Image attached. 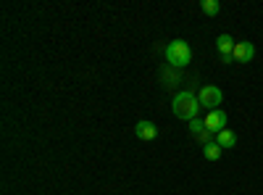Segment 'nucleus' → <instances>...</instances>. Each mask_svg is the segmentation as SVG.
<instances>
[{"instance_id": "1", "label": "nucleus", "mask_w": 263, "mask_h": 195, "mask_svg": "<svg viewBox=\"0 0 263 195\" xmlns=\"http://www.w3.org/2000/svg\"><path fill=\"white\" fill-rule=\"evenodd\" d=\"M171 108H174V116H177V119H182V121H192V119H197V114H200V108H203V105H200V100H197L195 93L184 90V93H179L177 98H174Z\"/></svg>"}, {"instance_id": "2", "label": "nucleus", "mask_w": 263, "mask_h": 195, "mask_svg": "<svg viewBox=\"0 0 263 195\" xmlns=\"http://www.w3.org/2000/svg\"><path fill=\"white\" fill-rule=\"evenodd\" d=\"M166 61L171 69H184L187 63L192 61V50H190V42L184 40H171L166 45Z\"/></svg>"}, {"instance_id": "3", "label": "nucleus", "mask_w": 263, "mask_h": 195, "mask_svg": "<svg viewBox=\"0 0 263 195\" xmlns=\"http://www.w3.org/2000/svg\"><path fill=\"white\" fill-rule=\"evenodd\" d=\"M197 100H200V105H205L208 111H216L224 100V93H221V87H216V84H203L200 93H197Z\"/></svg>"}, {"instance_id": "4", "label": "nucleus", "mask_w": 263, "mask_h": 195, "mask_svg": "<svg viewBox=\"0 0 263 195\" xmlns=\"http://www.w3.org/2000/svg\"><path fill=\"white\" fill-rule=\"evenodd\" d=\"M205 127L211 135H218L227 129V111H221V108H216V111H208L205 114Z\"/></svg>"}, {"instance_id": "5", "label": "nucleus", "mask_w": 263, "mask_h": 195, "mask_svg": "<svg viewBox=\"0 0 263 195\" xmlns=\"http://www.w3.org/2000/svg\"><path fill=\"white\" fill-rule=\"evenodd\" d=\"M232 58H234L237 63H250V61L255 58V48H253V42H248V40L234 42V53H232Z\"/></svg>"}, {"instance_id": "6", "label": "nucleus", "mask_w": 263, "mask_h": 195, "mask_svg": "<svg viewBox=\"0 0 263 195\" xmlns=\"http://www.w3.org/2000/svg\"><path fill=\"white\" fill-rule=\"evenodd\" d=\"M190 132H192V137H195V140H200L203 145L213 143V135L208 132L205 121H200V119H192V121H190Z\"/></svg>"}, {"instance_id": "7", "label": "nucleus", "mask_w": 263, "mask_h": 195, "mask_svg": "<svg viewBox=\"0 0 263 195\" xmlns=\"http://www.w3.org/2000/svg\"><path fill=\"white\" fill-rule=\"evenodd\" d=\"M216 48H218V53H221V61H224V63L234 61V58H232V53H234V40H232L229 34H218V37H216Z\"/></svg>"}, {"instance_id": "8", "label": "nucleus", "mask_w": 263, "mask_h": 195, "mask_svg": "<svg viewBox=\"0 0 263 195\" xmlns=\"http://www.w3.org/2000/svg\"><path fill=\"white\" fill-rule=\"evenodd\" d=\"M135 135H137L140 140H156V135H158V127L153 124V121H137V127H135Z\"/></svg>"}, {"instance_id": "9", "label": "nucleus", "mask_w": 263, "mask_h": 195, "mask_svg": "<svg viewBox=\"0 0 263 195\" xmlns=\"http://www.w3.org/2000/svg\"><path fill=\"white\" fill-rule=\"evenodd\" d=\"M216 143L221 145V148H234L237 145V135L232 132V129H224V132L216 135Z\"/></svg>"}, {"instance_id": "10", "label": "nucleus", "mask_w": 263, "mask_h": 195, "mask_svg": "<svg viewBox=\"0 0 263 195\" xmlns=\"http://www.w3.org/2000/svg\"><path fill=\"white\" fill-rule=\"evenodd\" d=\"M221 150H224V148H221V145H218V143L213 140V143L203 145V156H205L208 161H218V158H221Z\"/></svg>"}, {"instance_id": "11", "label": "nucleus", "mask_w": 263, "mask_h": 195, "mask_svg": "<svg viewBox=\"0 0 263 195\" xmlns=\"http://www.w3.org/2000/svg\"><path fill=\"white\" fill-rule=\"evenodd\" d=\"M200 11H203L205 16H216L218 11H221V6H218V0H203V3H200Z\"/></svg>"}]
</instances>
